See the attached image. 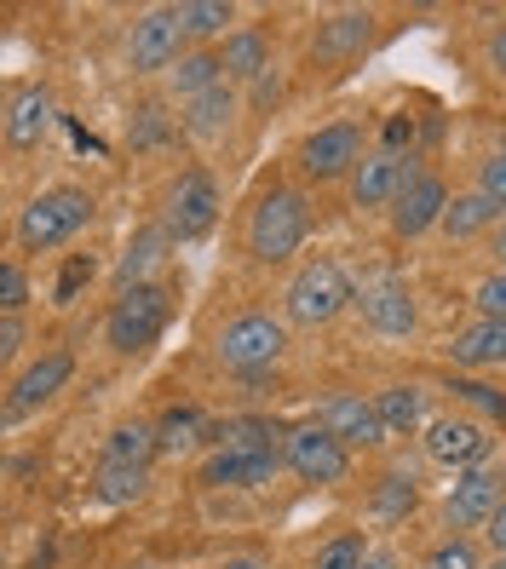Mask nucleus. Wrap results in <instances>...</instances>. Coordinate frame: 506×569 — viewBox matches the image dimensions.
I'll return each instance as SVG.
<instances>
[{"label":"nucleus","instance_id":"obj_41","mask_svg":"<svg viewBox=\"0 0 506 569\" xmlns=\"http://www.w3.org/2000/svg\"><path fill=\"white\" fill-rule=\"evenodd\" d=\"M18 351H23V322L0 317V357H18Z\"/></svg>","mask_w":506,"mask_h":569},{"label":"nucleus","instance_id":"obj_37","mask_svg":"<svg viewBox=\"0 0 506 569\" xmlns=\"http://www.w3.org/2000/svg\"><path fill=\"white\" fill-rule=\"evenodd\" d=\"M478 190L489 196V202H495V208H506V150L484 161V179H478Z\"/></svg>","mask_w":506,"mask_h":569},{"label":"nucleus","instance_id":"obj_27","mask_svg":"<svg viewBox=\"0 0 506 569\" xmlns=\"http://www.w3.org/2000/svg\"><path fill=\"white\" fill-rule=\"evenodd\" d=\"M415 478L409 472H386L375 483V495H368V512H375V523H397V518H409L415 512Z\"/></svg>","mask_w":506,"mask_h":569},{"label":"nucleus","instance_id":"obj_9","mask_svg":"<svg viewBox=\"0 0 506 569\" xmlns=\"http://www.w3.org/2000/svg\"><path fill=\"white\" fill-rule=\"evenodd\" d=\"M219 219V190L208 173H185L173 184V196H167V230H173V242H196L208 237Z\"/></svg>","mask_w":506,"mask_h":569},{"label":"nucleus","instance_id":"obj_45","mask_svg":"<svg viewBox=\"0 0 506 569\" xmlns=\"http://www.w3.org/2000/svg\"><path fill=\"white\" fill-rule=\"evenodd\" d=\"M489 248H495V259H506V213H500V224L489 230Z\"/></svg>","mask_w":506,"mask_h":569},{"label":"nucleus","instance_id":"obj_15","mask_svg":"<svg viewBox=\"0 0 506 569\" xmlns=\"http://www.w3.org/2000/svg\"><path fill=\"white\" fill-rule=\"evenodd\" d=\"M409 161L391 156V150H375V156H363L357 161V173H351V202L357 208H386L403 196V184H409Z\"/></svg>","mask_w":506,"mask_h":569},{"label":"nucleus","instance_id":"obj_26","mask_svg":"<svg viewBox=\"0 0 506 569\" xmlns=\"http://www.w3.org/2000/svg\"><path fill=\"white\" fill-rule=\"evenodd\" d=\"M495 224H500V208L489 202L484 190L455 196L449 213H444V230H449V237H478V230H495Z\"/></svg>","mask_w":506,"mask_h":569},{"label":"nucleus","instance_id":"obj_42","mask_svg":"<svg viewBox=\"0 0 506 569\" xmlns=\"http://www.w3.org/2000/svg\"><path fill=\"white\" fill-rule=\"evenodd\" d=\"M484 529H489V547H495V552H506V500L495 507V518H489Z\"/></svg>","mask_w":506,"mask_h":569},{"label":"nucleus","instance_id":"obj_38","mask_svg":"<svg viewBox=\"0 0 506 569\" xmlns=\"http://www.w3.org/2000/svg\"><path fill=\"white\" fill-rule=\"evenodd\" d=\"M161 139H167V116L156 104H145L139 110V127H132V144H161Z\"/></svg>","mask_w":506,"mask_h":569},{"label":"nucleus","instance_id":"obj_44","mask_svg":"<svg viewBox=\"0 0 506 569\" xmlns=\"http://www.w3.org/2000/svg\"><path fill=\"white\" fill-rule=\"evenodd\" d=\"M363 569H403V563H397L391 552H368V558H363Z\"/></svg>","mask_w":506,"mask_h":569},{"label":"nucleus","instance_id":"obj_33","mask_svg":"<svg viewBox=\"0 0 506 569\" xmlns=\"http://www.w3.org/2000/svg\"><path fill=\"white\" fill-rule=\"evenodd\" d=\"M363 541L357 535H340V541H328L323 552H317V569H363Z\"/></svg>","mask_w":506,"mask_h":569},{"label":"nucleus","instance_id":"obj_3","mask_svg":"<svg viewBox=\"0 0 506 569\" xmlns=\"http://www.w3.org/2000/svg\"><path fill=\"white\" fill-rule=\"evenodd\" d=\"M87 219H92V196L87 190H47V196H36V202L23 208V219H18V242L23 248H36V253H47V248H63L76 237V230H87Z\"/></svg>","mask_w":506,"mask_h":569},{"label":"nucleus","instance_id":"obj_22","mask_svg":"<svg viewBox=\"0 0 506 569\" xmlns=\"http://www.w3.org/2000/svg\"><path fill=\"white\" fill-rule=\"evenodd\" d=\"M368 23H375V12H334L317 29V58H351V52H363Z\"/></svg>","mask_w":506,"mask_h":569},{"label":"nucleus","instance_id":"obj_20","mask_svg":"<svg viewBox=\"0 0 506 569\" xmlns=\"http://www.w3.org/2000/svg\"><path fill=\"white\" fill-rule=\"evenodd\" d=\"M167 242H173V230H167V224H145L139 237L127 242L121 264H116L121 288H139V282H150V271H156V264L167 259Z\"/></svg>","mask_w":506,"mask_h":569},{"label":"nucleus","instance_id":"obj_29","mask_svg":"<svg viewBox=\"0 0 506 569\" xmlns=\"http://www.w3.org/2000/svg\"><path fill=\"white\" fill-rule=\"evenodd\" d=\"M196 443H208V426H201L196 409L161 415V426H156V449H161V455H185V449H196Z\"/></svg>","mask_w":506,"mask_h":569},{"label":"nucleus","instance_id":"obj_32","mask_svg":"<svg viewBox=\"0 0 506 569\" xmlns=\"http://www.w3.org/2000/svg\"><path fill=\"white\" fill-rule=\"evenodd\" d=\"M92 282V259L87 253H76L70 264H63V277H58V288H52V306H76V293Z\"/></svg>","mask_w":506,"mask_h":569},{"label":"nucleus","instance_id":"obj_7","mask_svg":"<svg viewBox=\"0 0 506 569\" xmlns=\"http://www.w3.org/2000/svg\"><path fill=\"white\" fill-rule=\"evenodd\" d=\"M179 47H185V23H179V7H161V12H145L139 23H132V70H179Z\"/></svg>","mask_w":506,"mask_h":569},{"label":"nucleus","instance_id":"obj_43","mask_svg":"<svg viewBox=\"0 0 506 569\" xmlns=\"http://www.w3.org/2000/svg\"><path fill=\"white\" fill-rule=\"evenodd\" d=\"M489 70H495V76H506V23H500V36L489 41Z\"/></svg>","mask_w":506,"mask_h":569},{"label":"nucleus","instance_id":"obj_19","mask_svg":"<svg viewBox=\"0 0 506 569\" xmlns=\"http://www.w3.org/2000/svg\"><path fill=\"white\" fill-rule=\"evenodd\" d=\"M47 127H52V98L41 92V87H29V92H18L12 104H7V144H41L47 139Z\"/></svg>","mask_w":506,"mask_h":569},{"label":"nucleus","instance_id":"obj_23","mask_svg":"<svg viewBox=\"0 0 506 569\" xmlns=\"http://www.w3.org/2000/svg\"><path fill=\"white\" fill-rule=\"evenodd\" d=\"M375 409H380L386 438H403V431H415L426 420V397L415 386H386V391H375Z\"/></svg>","mask_w":506,"mask_h":569},{"label":"nucleus","instance_id":"obj_4","mask_svg":"<svg viewBox=\"0 0 506 569\" xmlns=\"http://www.w3.org/2000/svg\"><path fill=\"white\" fill-rule=\"evenodd\" d=\"M288 317L294 322H306V328H317V322H334L346 306H351V282H346V271L334 259H311L306 271H299L294 282H288Z\"/></svg>","mask_w":506,"mask_h":569},{"label":"nucleus","instance_id":"obj_5","mask_svg":"<svg viewBox=\"0 0 506 569\" xmlns=\"http://www.w3.org/2000/svg\"><path fill=\"white\" fill-rule=\"evenodd\" d=\"M161 328H167V288H161V282H139V288H121L116 311H110V322H105L110 346H116L121 357L145 351V346L156 340Z\"/></svg>","mask_w":506,"mask_h":569},{"label":"nucleus","instance_id":"obj_12","mask_svg":"<svg viewBox=\"0 0 506 569\" xmlns=\"http://www.w3.org/2000/svg\"><path fill=\"white\" fill-rule=\"evenodd\" d=\"M363 161V132L351 121H334V127H317L306 144H299V167L311 179H340L346 167Z\"/></svg>","mask_w":506,"mask_h":569},{"label":"nucleus","instance_id":"obj_11","mask_svg":"<svg viewBox=\"0 0 506 569\" xmlns=\"http://www.w3.org/2000/svg\"><path fill=\"white\" fill-rule=\"evenodd\" d=\"M323 431H334L346 449H375L386 443V426H380V409H375V397H357V391H340V397H328L323 415H317Z\"/></svg>","mask_w":506,"mask_h":569},{"label":"nucleus","instance_id":"obj_17","mask_svg":"<svg viewBox=\"0 0 506 569\" xmlns=\"http://www.w3.org/2000/svg\"><path fill=\"white\" fill-rule=\"evenodd\" d=\"M70 375H76V357L70 351H47L41 362H29L23 375H18V386H12V415L41 409L47 397H58L63 386H70Z\"/></svg>","mask_w":506,"mask_h":569},{"label":"nucleus","instance_id":"obj_47","mask_svg":"<svg viewBox=\"0 0 506 569\" xmlns=\"http://www.w3.org/2000/svg\"><path fill=\"white\" fill-rule=\"evenodd\" d=\"M489 569H506V558H495V563H489Z\"/></svg>","mask_w":506,"mask_h":569},{"label":"nucleus","instance_id":"obj_46","mask_svg":"<svg viewBox=\"0 0 506 569\" xmlns=\"http://www.w3.org/2000/svg\"><path fill=\"white\" fill-rule=\"evenodd\" d=\"M225 569H265V563H259V558H230Z\"/></svg>","mask_w":506,"mask_h":569},{"label":"nucleus","instance_id":"obj_21","mask_svg":"<svg viewBox=\"0 0 506 569\" xmlns=\"http://www.w3.org/2000/svg\"><path fill=\"white\" fill-rule=\"evenodd\" d=\"M230 116H236V92H230V81H225V87H214V92L190 98L185 116H179V127L190 132V139H219V132L230 127Z\"/></svg>","mask_w":506,"mask_h":569},{"label":"nucleus","instance_id":"obj_13","mask_svg":"<svg viewBox=\"0 0 506 569\" xmlns=\"http://www.w3.org/2000/svg\"><path fill=\"white\" fill-rule=\"evenodd\" d=\"M500 500H506L500 472H489V466H472V472H455V489H449V500H444V512H449L455 529H472V523H489Z\"/></svg>","mask_w":506,"mask_h":569},{"label":"nucleus","instance_id":"obj_31","mask_svg":"<svg viewBox=\"0 0 506 569\" xmlns=\"http://www.w3.org/2000/svg\"><path fill=\"white\" fill-rule=\"evenodd\" d=\"M236 18L230 0H185L179 7V23H185V36L196 41H208V36H225V23Z\"/></svg>","mask_w":506,"mask_h":569},{"label":"nucleus","instance_id":"obj_1","mask_svg":"<svg viewBox=\"0 0 506 569\" xmlns=\"http://www.w3.org/2000/svg\"><path fill=\"white\" fill-rule=\"evenodd\" d=\"M277 431L271 420H230V426H208V443H214V460L201 466V483L208 489H259L277 478V466L288 460L277 449Z\"/></svg>","mask_w":506,"mask_h":569},{"label":"nucleus","instance_id":"obj_35","mask_svg":"<svg viewBox=\"0 0 506 569\" xmlns=\"http://www.w3.org/2000/svg\"><path fill=\"white\" fill-rule=\"evenodd\" d=\"M426 569H478V552H472V541H460V535H455V541H444V547L426 558Z\"/></svg>","mask_w":506,"mask_h":569},{"label":"nucleus","instance_id":"obj_14","mask_svg":"<svg viewBox=\"0 0 506 569\" xmlns=\"http://www.w3.org/2000/svg\"><path fill=\"white\" fill-rule=\"evenodd\" d=\"M449 213V190L437 173H415L409 184H403V196L391 202V224H397V237H420V230L431 224H444Z\"/></svg>","mask_w":506,"mask_h":569},{"label":"nucleus","instance_id":"obj_24","mask_svg":"<svg viewBox=\"0 0 506 569\" xmlns=\"http://www.w3.org/2000/svg\"><path fill=\"white\" fill-rule=\"evenodd\" d=\"M145 483H150V466H98V483L92 495L105 500V507H132V500H145Z\"/></svg>","mask_w":506,"mask_h":569},{"label":"nucleus","instance_id":"obj_16","mask_svg":"<svg viewBox=\"0 0 506 569\" xmlns=\"http://www.w3.org/2000/svg\"><path fill=\"white\" fill-rule=\"evenodd\" d=\"M363 317H368V328L375 333H409L415 328V293H409V282H397V277H380V282H368L363 288Z\"/></svg>","mask_w":506,"mask_h":569},{"label":"nucleus","instance_id":"obj_39","mask_svg":"<svg viewBox=\"0 0 506 569\" xmlns=\"http://www.w3.org/2000/svg\"><path fill=\"white\" fill-rule=\"evenodd\" d=\"M455 391L466 397V403H478V409H489V415H500V420H506V397H500V391H489V386H478V380H460Z\"/></svg>","mask_w":506,"mask_h":569},{"label":"nucleus","instance_id":"obj_30","mask_svg":"<svg viewBox=\"0 0 506 569\" xmlns=\"http://www.w3.org/2000/svg\"><path fill=\"white\" fill-rule=\"evenodd\" d=\"M150 455H161L150 426H116L110 443H105V460L110 466H150Z\"/></svg>","mask_w":506,"mask_h":569},{"label":"nucleus","instance_id":"obj_6","mask_svg":"<svg viewBox=\"0 0 506 569\" xmlns=\"http://www.w3.org/2000/svg\"><path fill=\"white\" fill-rule=\"evenodd\" d=\"M282 346H288L282 322H277V317H265V311L236 317V322H225V333H219V357H225V368H242V375H259V368H271V362L282 357Z\"/></svg>","mask_w":506,"mask_h":569},{"label":"nucleus","instance_id":"obj_36","mask_svg":"<svg viewBox=\"0 0 506 569\" xmlns=\"http://www.w3.org/2000/svg\"><path fill=\"white\" fill-rule=\"evenodd\" d=\"M23 299H29V282H23V271H18V264L7 259V264H0V311H7V317H18V306H23Z\"/></svg>","mask_w":506,"mask_h":569},{"label":"nucleus","instance_id":"obj_2","mask_svg":"<svg viewBox=\"0 0 506 569\" xmlns=\"http://www.w3.org/2000/svg\"><path fill=\"white\" fill-rule=\"evenodd\" d=\"M306 230H311L306 196H299V190H271V196L254 208V219H248V253L265 259V264H282V259L299 253Z\"/></svg>","mask_w":506,"mask_h":569},{"label":"nucleus","instance_id":"obj_34","mask_svg":"<svg viewBox=\"0 0 506 569\" xmlns=\"http://www.w3.org/2000/svg\"><path fill=\"white\" fill-rule=\"evenodd\" d=\"M472 299H478V311H484V317L506 322V271H489V277L478 282V293H472Z\"/></svg>","mask_w":506,"mask_h":569},{"label":"nucleus","instance_id":"obj_40","mask_svg":"<svg viewBox=\"0 0 506 569\" xmlns=\"http://www.w3.org/2000/svg\"><path fill=\"white\" fill-rule=\"evenodd\" d=\"M409 139H415V121H409V116H391V121H386V150L403 156V144H409Z\"/></svg>","mask_w":506,"mask_h":569},{"label":"nucleus","instance_id":"obj_28","mask_svg":"<svg viewBox=\"0 0 506 569\" xmlns=\"http://www.w3.org/2000/svg\"><path fill=\"white\" fill-rule=\"evenodd\" d=\"M225 81H259L271 63H265V41L254 36V29H236V36L225 41Z\"/></svg>","mask_w":506,"mask_h":569},{"label":"nucleus","instance_id":"obj_8","mask_svg":"<svg viewBox=\"0 0 506 569\" xmlns=\"http://www.w3.org/2000/svg\"><path fill=\"white\" fill-rule=\"evenodd\" d=\"M282 455H288V466L306 483H340L346 478V443L334 438V431H323V426H299V431H288L282 438Z\"/></svg>","mask_w":506,"mask_h":569},{"label":"nucleus","instance_id":"obj_25","mask_svg":"<svg viewBox=\"0 0 506 569\" xmlns=\"http://www.w3.org/2000/svg\"><path fill=\"white\" fill-rule=\"evenodd\" d=\"M214 87H225V58L219 52H190V58H179V70H173V92L185 98H201V92H214Z\"/></svg>","mask_w":506,"mask_h":569},{"label":"nucleus","instance_id":"obj_18","mask_svg":"<svg viewBox=\"0 0 506 569\" xmlns=\"http://www.w3.org/2000/svg\"><path fill=\"white\" fill-rule=\"evenodd\" d=\"M449 357H455V362H466V368H495V362H506V322L478 317L472 328H460V333H455Z\"/></svg>","mask_w":506,"mask_h":569},{"label":"nucleus","instance_id":"obj_10","mask_svg":"<svg viewBox=\"0 0 506 569\" xmlns=\"http://www.w3.org/2000/svg\"><path fill=\"white\" fill-rule=\"evenodd\" d=\"M489 431L478 420H460V415H444V420H431L426 426V455L437 466H455V472H472V466H484L489 460Z\"/></svg>","mask_w":506,"mask_h":569}]
</instances>
